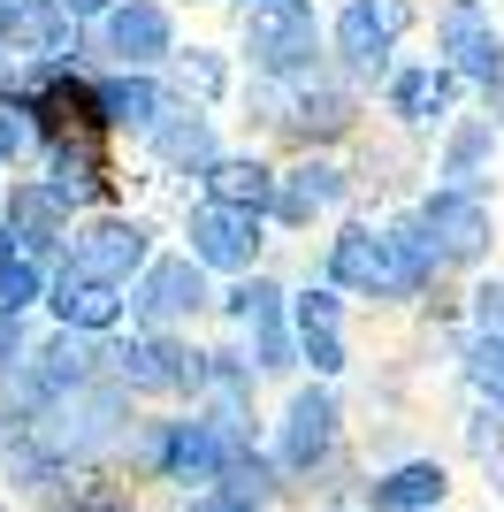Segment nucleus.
<instances>
[{"label": "nucleus", "mask_w": 504, "mask_h": 512, "mask_svg": "<svg viewBox=\"0 0 504 512\" xmlns=\"http://www.w3.org/2000/svg\"><path fill=\"white\" fill-rule=\"evenodd\" d=\"M329 421H336L329 398H298V406H291V444H283V459H291V467H314L321 451H329Z\"/></svg>", "instance_id": "f257e3e1"}, {"label": "nucleus", "mask_w": 504, "mask_h": 512, "mask_svg": "<svg viewBox=\"0 0 504 512\" xmlns=\"http://www.w3.org/2000/svg\"><path fill=\"white\" fill-rule=\"evenodd\" d=\"M443 497V474L436 467H405V474H390L375 490V505H390V512H420V505H436Z\"/></svg>", "instance_id": "f03ea898"}, {"label": "nucleus", "mask_w": 504, "mask_h": 512, "mask_svg": "<svg viewBox=\"0 0 504 512\" xmlns=\"http://www.w3.org/2000/svg\"><path fill=\"white\" fill-rule=\"evenodd\" d=\"M214 459H222V444H214L207 428H176L168 436V467L176 474H214Z\"/></svg>", "instance_id": "7ed1b4c3"}, {"label": "nucleus", "mask_w": 504, "mask_h": 512, "mask_svg": "<svg viewBox=\"0 0 504 512\" xmlns=\"http://www.w3.org/2000/svg\"><path fill=\"white\" fill-rule=\"evenodd\" d=\"M54 306H62L69 321H92V329H100V321L115 314V299H107L100 283H62V299H54Z\"/></svg>", "instance_id": "20e7f679"}, {"label": "nucleus", "mask_w": 504, "mask_h": 512, "mask_svg": "<svg viewBox=\"0 0 504 512\" xmlns=\"http://www.w3.org/2000/svg\"><path fill=\"white\" fill-rule=\"evenodd\" d=\"M199 299V276L191 268H161L153 276V314H176V306H191Z\"/></svg>", "instance_id": "39448f33"}, {"label": "nucleus", "mask_w": 504, "mask_h": 512, "mask_svg": "<svg viewBox=\"0 0 504 512\" xmlns=\"http://www.w3.org/2000/svg\"><path fill=\"white\" fill-rule=\"evenodd\" d=\"M191 512H260V505H252V497H199Z\"/></svg>", "instance_id": "423d86ee"}, {"label": "nucleus", "mask_w": 504, "mask_h": 512, "mask_svg": "<svg viewBox=\"0 0 504 512\" xmlns=\"http://www.w3.org/2000/svg\"><path fill=\"white\" fill-rule=\"evenodd\" d=\"M482 314H489V329H504V291H482Z\"/></svg>", "instance_id": "0eeeda50"}]
</instances>
